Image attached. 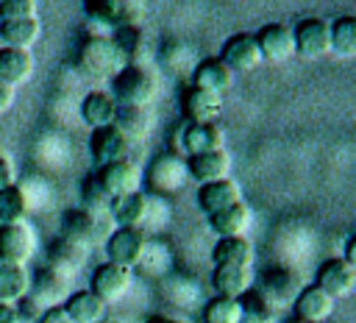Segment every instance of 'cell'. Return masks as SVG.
<instances>
[{
	"mask_svg": "<svg viewBox=\"0 0 356 323\" xmlns=\"http://www.w3.org/2000/svg\"><path fill=\"white\" fill-rule=\"evenodd\" d=\"M300 292V281L292 270H284V267H275V270H267L264 273V284L259 290V295L264 298V304L273 309H281V306H289L295 301V295Z\"/></svg>",
	"mask_w": 356,
	"mask_h": 323,
	"instance_id": "obj_18",
	"label": "cell"
},
{
	"mask_svg": "<svg viewBox=\"0 0 356 323\" xmlns=\"http://www.w3.org/2000/svg\"><path fill=\"white\" fill-rule=\"evenodd\" d=\"M78 70L86 78L95 81H111L128 61L122 58V53L117 50V45L111 39H92L86 36L78 47V58H75Z\"/></svg>",
	"mask_w": 356,
	"mask_h": 323,
	"instance_id": "obj_4",
	"label": "cell"
},
{
	"mask_svg": "<svg viewBox=\"0 0 356 323\" xmlns=\"http://www.w3.org/2000/svg\"><path fill=\"white\" fill-rule=\"evenodd\" d=\"M89 150H92V162H95L97 170H100V167H106V164H114V162L128 159V153L134 150V145H131L114 125H108V128L92 131V136H89Z\"/></svg>",
	"mask_w": 356,
	"mask_h": 323,
	"instance_id": "obj_16",
	"label": "cell"
},
{
	"mask_svg": "<svg viewBox=\"0 0 356 323\" xmlns=\"http://www.w3.org/2000/svg\"><path fill=\"white\" fill-rule=\"evenodd\" d=\"M114 128H117L131 145H139V142L147 136L150 120H147L145 109H120V111H117V120H114Z\"/></svg>",
	"mask_w": 356,
	"mask_h": 323,
	"instance_id": "obj_35",
	"label": "cell"
},
{
	"mask_svg": "<svg viewBox=\"0 0 356 323\" xmlns=\"http://www.w3.org/2000/svg\"><path fill=\"white\" fill-rule=\"evenodd\" d=\"M33 251H36V239L25 223L0 226V265L25 267V262L33 256Z\"/></svg>",
	"mask_w": 356,
	"mask_h": 323,
	"instance_id": "obj_14",
	"label": "cell"
},
{
	"mask_svg": "<svg viewBox=\"0 0 356 323\" xmlns=\"http://www.w3.org/2000/svg\"><path fill=\"white\" fill-rule=\"evenodd\" d=\"M256 245L248 237H225L217 239L211 248L214 267H253Z\"/></svg>",
	"mask_w": 356,
	"mask_h": 323,
	"instance_id": "obj_22",
	"label": "cell"
},
{
	"mask_svg": "<svg viewBox=\"0 0 356 323\" xmlns=\"http://www.w3.org/2000/svg\"><path fill=\"white\" fill-rule=\"evenodd\" d=\"M284 323H300V320H295V317H292V320H284Z\"/></svg>",
	"mask_w": 356,
	"mask_h": 323,
	"instance_id": "obj_47",
	"label": "cell"
},
{
	"mask_svg": "<svg viewBox=\"0 0 356 323\" xmlns=\"http://www.w3.org/2000/svg\"><path fill=\"white\" fill-rule=\"evenodd\" d=\"M181 111H184V123H189V125L217 123L220 114H222V95H214V92L197 89V86H189L181 95Z\"/></svg>",
	"mask_w": 356,
	"mask_h": 323,
	"instance_id": "obj_13",
	"label": "cell"
},
{
	"mask_svg": "<svg viewBox=\"0 0 356 323\" xmlns=\"http://www.w3.org/2000/svg\"><path fill=\"white\" fill-rule=\"evenodd\" d=\"M28 192L22 187H8L0 189V226H14V223H25L28 217Z\"/></svg>",
	"mask_w": 356,
	"mask_h": 323,
	"instance_id": "obj_34",
	"label": "cell"
},
{
	"mask_svg": "<svg viewBox=\"0 0 356 323\" xmlns=\"http://www.w3.org/2000/svg\"><path fill=\"white\" fill-rule=\"evenodd\" d=\"M36 323H75V320L67 315L64 306H53V309H44L42 317H39Z\"/></svg>",
	"mask_w": 356,
	"mask_h": 323,
	"instance_id": "obj_40",
	"label": "cell"
},
{
	"mask_svg": "<svg viewBox=\"0 0 356 323\" xmlns=\"http://www.w3.org/2000/svg\"><path fill=\"white\" fill-rule=\"evenodd\" d=\"M86 256H89V248H83L67 237H56L53 245L47 248V267H53L70 278L72 273H78L83 267Z\"/></svg>",
	"mask_w": 356,
	"mask_h": 323,
	"instance_id": "obj_26",
	"label": "cell"
},
{
	"mask_svg": "<svg viewBox=\"0 0 356 323\" xmlns=\"http://www.w3.org/2000/svg\"><path fill=\"white\" fill-rule=\"evenodd\" d=\"M250 223H253V212H250V206L245 200H239V203H234V206H228V209H222V212L209 217V226H211V231L220 239H225V237H245Z\"/></svg>",
	"mask_w": 356,
	"mask_h": 323,
	"instance_id": "obj_27",
	"label": "cell"
},
{
	"mask_svg": "<svg viewBox=\"0 0 356 323\" xmlns=\"http://www.w3.org/2000/svg\"><path fill=\"white\" fill-rule=\"evenodd\" d=\"M314 287H320L328 298L339 301V298H348L353 290H356V267H350L342 256H334V259H325L317 270V281Z\"/></svg>",
	"mask_w": 356,
	"mask_h": 323,
	"instance_id": "obj_11",
	"label": "cell"
},
{
	"mask_svg": "<svg viewBox=\"0 0 356 323\" xmlns=\"http://www.w3.org/2000/svg\"><path fill=\"white\" fill-rule=\"evenodd\" d=\"M328 33H331V53L342 61L356 58V17L342 14L334 22H328Z\"/></svg>",
	"mask_w": 356,
	"mask_h": 323,
	"instance_id": "obj_32",
	"label": "cell"
},
{
	"mask_svg": "<svg viewBox=\"0 0 356 323\" xmlns=\"http://www.w3.org/2000/svg\"><path fill=\"white\" fill-rule=\"evenodd\" d=\"M117 109H145L156 97V78L142 64H125L111 78V92Z\"/></svg>",
	"mask_w": 356,
	"mask_h": 323,
	"instance_id": "obj_3",
	"label": "cell"
},
{
	"mask_svg": "<svg viewBox=\"0 0 356 323\" xmlns=\"http://www.w3.org/2000/svg\"><path fill=\"white\" fill-rule=\"evenodd\" d=\"M342 259H345L350 267H356V237H353V234H350L348 242H345V253H342Z\"/></svg>",
	"mask_w": 356,
	"mask_h": 323,
	"instance_id": "obj_43",
	"label": "cell"
},
{
	"mask_svg": "<svg viewBox=\"0 0 356 323\" xmlns=\"http://www.w3.org/2000/svg\"><path fill=\"white\" fill-rule=\"evenodd\" d=\"M103 248H106V256L111 265L134 273V267L145 259L147 242H145V234L139 228H114L108 234V239L103 242Z\"/></svg>",
	"mask_w": 356,
	"mask_h": 323,
	"instance_id": "obj_7",
	"label": "cell"
},
{
	"mask_svg": "<svg viewBox=\"0 0 356 323\" xmlns=\"http://www.w3.org/2000/svg\"><path fill=\"white\" fill-rule=\"evenodd\" d=\"M97 181H100L103 192L108 195V200H117V198H125L131 192H139V187H142V170L136 167V162L122 159V162H114V164L100 167L97 170Z\"/></svg>",
	"mask_w": 356,
	"mask_h": 323,
	"instance_id": "obj_8",
	"label": "cell"
},
{
	"mask_svg": "<svg viewBox=\"0 0 356 323\" xmlns=\"http://www.w3.org/2000/svg\"><path fill=\"white\" fill-rule=\"evenodd\" d=\"M242 200V192H239V184L234 178H222V181H214V184H203L197 189V206L211 217L234 203Z\"/></svg>",
	"mask_w": 356,
	"mask_h": 323,
	"instance_id": "obj_25",
	"label": "cell"
},
{
	"mask_svg": "<svg viewBox=\"0 0 356 323\" xmlns=\"http://www.w3.org/2000/svg\"><path fill=\"white\" fill-rule=\"evenodd\" d=\"M17 323H36V320H33V317H28V315H19V320H17Z\"/></svg>",
	"mask_w": 356,
	"mask_h": 323,
	"instance_id": "obj_46",
	"label": "cell"
},
{
	"mask_svg": "<svg viewBox=\"0 0 356 323\" xmlns=\"http://www.w3.org/2000/svg\"><path fill=\"white\" fill-rule=\"evenodd\" d=\"M192 86L197 89H206V92H214V95H222L234 86V72L222 64L220 56H209L203 58L195 72H192Z\"/></svg>",
	"mask_w": 356,
	"mask_h": 323,
	"instance_id": "obj_24",
	"label": "cell"
},
{
	"mask_svg": "<svg viewBox=\"0 0 356 323\" xmlns=\"http://www.w3.org/2000/svg\"><path fill=\"white\" fill-rule=\"evenodd\" d=\"M31 276L19 265H0V304L11 306L22 298H28Z\"/></svg>",
	"mask_w": 356,
	"mask_h": 323,
	"instance_id": "obj_33",
	"label": "cell"
},
{
	"mask_svg": "<svg viewBox=\"0 0 356 323\" xmlns=\"http://www.w3.org/2000/svg\"><path fill=\"white\" fill-rule=\"evenodd\" d=\"M256 45L261 50V61L270 64H284L289 58H295V39H292V28L284 22H270L264 28H259Z\"/></svg>",
	"mask_w": 356,
	"mask_h": 323,
	"instance_id": "obj_12",
	"label": "cell"
},
{
	"mask_svg": "<svg viewBox=\"0 0 356 323\" xmlns=\"http://www.w3.org/2000/svg\"><path fill=\"white\" fill-rule=\"evenodd\" d=\"M142 181H147L150 192H156V195H175L189 181L186 159L178 156V153H170V150L167 153H159L150 162L147 175H142Z\"/></svg>",
	"mask_w": 356,
	"mask_h": 323,
	"instance_id": "obj_5",
	"label": "cell"
},
{
	"mask_svg": "<svg viewBox=\"0 0 356 323\" xmlns=\"http://www.w3.org/2000/svg\"><path fill=\"white\" fill-rule=\"evenodd\" d=\"M186 173H189V178H195L200 187H203V184L222 181V178H231V153L222 148V150L189 156V159H186Z\"/></svg>",
	"mask_w": 356,
	"mask_h": 323,
	"instance_id": "obj_19",
	"label": "cell"
},
{
	"mask_svg": "<svg viewBox=\"0 0 356 323\" xmlns=\"http://www.w3.org/2000/svg\"><path fill=\"white\" fill-rule=\"evenodd\" d=\"M67 276L64 273H58V270H53V267H42L39 273H36V278L31 281V290H28V295H31V304H39L42 306V312L44 309H53V306H64V301H67Z\"/></svg>",
	"mask_w": 356,
	"mask_h": 323,
	"instance_id": "obj_17",
	"label": "cell"
},
{
	"mask_svg": "<svg viewBox=\"0 0 356 323\" xmlns=\"http://www.w3.org/2000/svg\"><path fill=\"white\" fill-rule=\"evenodd\" d=\"M36 0H3L0 3V22L11 19H36Z\"/></svg>",
	"mask_w": 356,
	"mask_h": 323,
	"instance_id": "obj_39",
	"label": "cell"
},
{
	"mask_svg": "<svg viewBox=\"0 0 356 323\" xmlns=\"http://www.w3.org/2000/svg\"><path fill=\"white\" fill-rule=\"evenodd\" d=\"M211 287H214L217 298L239 301L245 292L253 290V270L250 267H214Z\"/></svg>",
	"mask_w": 356,
	"mask_h": 323,
	"instance_id": "obj_28",
	"label": "cell"
},
{
	"mask_svg": "<svg viewBox=\"0 0 356 323\" xmlns=\"http://www.w3.org/2000/svg\"><path fill=\"white\" fill-rule=\"evenodd\" d=\"M222 64L236 75V72H253L261 64V50L256 45L253 33H234L225 39L222 53H220Z\"/></svg>",
	"mask_w": 356,
	"mask_h": 323,
	"instance_id": "obj_15",
	"label": "cell"
},
{
	"mask_svg": "<svg viewBox=\"0 0 356 323\" xmlns=\"http://www.w3.org/2000/svg\"><path fill=\"white\" fill-rule=\"evenodd\" d=\"M292 39H295V56L306 58V61H317L323 56L331 53V33H328V22L320 17H303L295 22L292 28Z\"/></svg>",
	"mask_w": 356,
	"mask_h": 323,
	"instance_id": "obj_6",
	"label": "cell"
},
{
	"mask_svg": "<svg viewBox=\"0 0 356 323\" xmlns=\"http://www.w3.org/2000/svg\"><path fill=\"white\" fill-rule=\"evenodd\" d=\"M334 304L337 301L328 298L320 287H314V284L300 287V292L292 301L295 320H300V323H325L334 315Z\"/></svg>",
	"mask_w": 356,
	"mask_h": 323,
	"instance_id": "obj_20",
	"label": "cell"
},
{
	"mask_svg": "<svg viewBox=\"0 0 356 323\" xmlns=\"http://www.w3.org/2000/svg\"><path fill=\"white\" fill-rule=\"evenodd\" d=\"M14 187V164L6 153H0V189Z\"/></svg>",
	"mask_w": 356,
	"mask_h": 323,
	"instance_id": "obj_41",
	"label": "cell"
},
{
	"mask_svg": "<svg viewBox=\"0 0 356 323\" xmlns=\"http://www.w3.org/2000/svg\"><path fill=\"white\" fill-rule=\"evenodd\" d=\"M142 17H145V6L139 0H86L83 3L86 36L92 39H111L114 31L139 25Z\"/></svg>",
	"mask_w": 356,
	"mask_h": 323,
	"instance_id": "obj_1",
	"label": "cell"
},
{
	"mask_svg": "<svg viewBox=\"0 0 356 323\" xmlns=\"http://www.w3.org/2000/svg\"><path fill=\"white\" fill-rule=\"evenodd\" d=\"M111 42L117 45V50L122 53V58H125L128 64H134V58L142 53V45H145V39H142V28H139V25L120 28V31L111 33Z\"/></svg>",
	"mask_w": 356,
	"mask_h": 323,
	"instance_id": "obj_37",
	"label": "cell"
},
{
	"mask_svg": "<svg viewBox=\"0 0 356 323\" xmlns=\"http://www.w3.org/2000/svg\"><path fill=\"white\" fill-rule=\"evenodd\" d=\"M58 228H61L58 237H67V239H72V242H78V245L92 251L95 245H103L117 226H114L108 212H86V209L78 206V209L61 212Z\"/></svg>",
	"mask_w": 356,
	"mask_h": 323,
	"instance_id": "obj_2",
	"label": "cell"
},
{
	"mask_svg": "<svg viewBox=\"0 0 356 323\" xmlns=\"http://www.w3.org/2000/svg\"><path fill=\"white\" fill-rule=\"evenodd\" d=\"M108 206H111V200L103 192L97 175H86L81 181V209H86V212H108Z\"/></svg>",
	"mask_w": 356,
	"mask_h": 323,
	"instance_id": "obj_38",
	"label": "cell"
},
{
	"mask_svg": "<svg viewBox=\"0 0 356 323\" xmlns=\"http://www.w3.org/2000/svg\"><path fill=\"white\" fill-rule=\"evenodd\" d=\"M42 33V22L36 19H11V22H0V42L3 47H14V50H31L39 42Z\"/></svg>",
	"mask_w": 356,
	"mask_h": 323,
	"instance_id": "obj_31",
	"label": "cell"
},
{
	"mask_svg": "<svg viewBox=\"0 0 356 323\" xmlns=\"http://www.w3.org/2000/svg\"><path fill=\"white\" fill-rule=\"evenodd\" d=\"M64 309H67V315L75 323H103L106 320V312H108V306L92 290H78V292L67 295Z\"/></svg>",
	"mask_w": 356,
	"mask_h": 323,
	"instance_id": "obj_30",
	"label": "cell"
},
{
	"mask_svg": "<svg viewBox=\"0 0 356 323\" xmlns=\"http://www.w3.org/2000/svg\"><path fill=\"white\" fill-rule=\"evenodd\" d=\"M108 214L117 228H139L142 231V226L147 223V214H150V195H145L139 189L125 198H117V200H111Z\"/></svg>",
	"mask_w": 356,
	"mask_h": 323,
	"instance_id": "obj_21",
	"label": "cell"
},
{
	"mask_svg": "<svg viewBox=\"0 0 356 323\" xmlns=\"http://www.w3.org/2000/svg\"><path fill=\"white\" fill-rule=\"evenodd\" d=\"M145 323H178V320H172V317H164V315H156V317H147Z\"/></svg>",
	"mask_w": 356,
	"mask_h": 323,
	"instance_id": "obj_45",
	"label": "cell"
},
{
	"mask_svg": "<svg viewBox=\"0 0 356 323\" xmlns=\"http://www.w3.org/2000/svg\"><path fill=\"white\" fill-rule=\"evenodd\" d=\"M117 111H120V109H117L114 97H111L108 92H103V89H92V92H86L83 100H81V117H83V123H86L92 131L114 125Z\"/></svg>",
	"mask_w": 356,
	"mask_h": 323,
	"instance_id": "obj_23",
	"label": "cell"
},
{
	"mask_svg": "<svg viewBox=\"0 0 356 323\" xmlns=\"http://www.w3.org/2000/svg\"><path fill=\"white\" fill-rule=\"evenodd\" d=\"M222 148H225L222 125H217V123H209V125H189V123H184V128L178 134V145L170 153L184 150L186 159H189V156L211 153V150H222Z\"/></svg>",
	"mask_w": 356,
	"mask_h": 323,
	"instance_id": "obj_9",
	"label": "cell"
},
{
	"mask_svg": "<svg viewBox=\"0 0 356 323\" xmlns=\"http://www.w3.org/2000/svg\"><path fill=\"white\" fill-rule=\"evenodd\" d=\"M33 75V56L31 50H14V47H0V81L8 86H22Z\"/></svg>",
	"mask_w": 356,
	"mask_h": 323,
	"instance_id": "obj_29",
	"label": "cell"
},
{
	"mask_svg": "<svg viewBox=\"0 0 356 323\" xmlns=\"http://www.w3.org/2000/svg\"><path fill=\"white\" fill-rule=\"evenodd\" d=\"M131 284H134V273H131V270L117 267V265H111V262H103V265L95 267V273H92V287H89V290L108 306V304L122 301V298L128 295Z\"/></svg>",
	"mask_w": 356,
	"mask_h": 323,
	"instance_id": "obj_10",
	"label": "cell"
},
{
	"mask_svg": "<svg viewBox=\"0 0 356 323\" xmlns=\"http://www.w3.org/2000/svg\"><path fill=\"white\" fill-rule=\"evenodd\" d=\"M14 100H17V89L8 86L6 81H0V114H6L14 106Z\"/></svg>",
	"mask_w": 356,
	"mask_h": 323,
	"instance_id": "obj_42",
	"label": "cell"
},
{
	"mask_svg": "<svg viewBox=\"0 0 356 323\" xmlns=\"http://www.w3.org/2000/svg\"><path fill=\"white\" fill-rule=\"evenodd\" d=\"M203 323H242V304L214 295L203 309Z\"/></svg>",
	"mask_w": 356,
	"mask_h": 323,
	"instance_id": "obj_36",
	"label": "cell"
},
{
	"mask_svg": "<svg viewBox=\"0 0 356 323\" xmlns=\"http://www.w3.org/2000/svg\"><path fill=\"white\" fill-rule=\"evenodd\" d=\"M17 320H19V312L14 306L0 304V323H17Z\"/></svg>",
	"mask_w": 356,
	"mask_h": 323,
	"instance_id": "obj_44",
	"label": "cell"
}]
</instances>
